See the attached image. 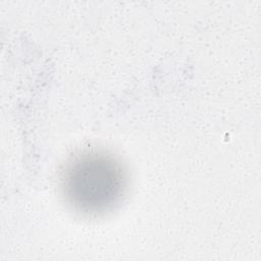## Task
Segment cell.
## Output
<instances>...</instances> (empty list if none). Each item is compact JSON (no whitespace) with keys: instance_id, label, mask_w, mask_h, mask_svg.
<instances>
[{"instance_id":"6da1fadb","label":"cell","mask_w":261,"mask_h":261,"mask_svg":"<svg viewBox=\"0 0 261 261\" xmlns=\"http://www.w3.org/2000/svg\"><path fill=\"white\" fill-rule=\"evenodd\" d=\"M60 191L71 210L85 216L112 211L122 200L127 177L120 161L102 150L73 155L60 173Z\"/></svg>"}]
</instances>
